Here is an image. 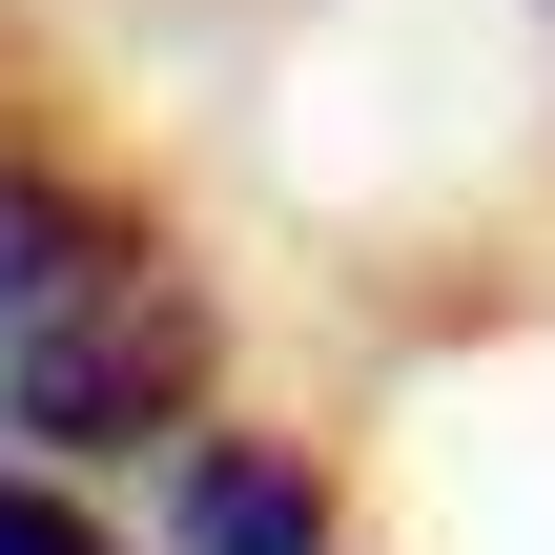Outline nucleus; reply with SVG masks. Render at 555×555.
Instances as JSON below:
<instances>
[{
	"instance_id": "obj_2",
	"label": "nucleus",
	"mask_w": 555,
	"mask_h": 555,
	"mask_svg": "<svg viewBox=\"0 0 555 555\" xmlns=\"http://www.w3.org/2000/svg\"><path fill=\"white\" fill-rule=\"evenodd\" d=\"M165 555H330V474L288 453V433H185L165 453Z\"/></svg>"
},
{
	"instance_id": "obj_3",
	"label": "nucleus",
	"mask_w": 555,
	"mask_h": 555,
	"mask_svg": "<svg viewBox=\"0 0 555 555\" xmlns=\"http://www.w3.org/2000/svg\"><path fill=\"white\" fill-rule=\"evenodd\" d=\"M0 555H124V535L82 515V474H21V453H0Z\"/></svg>"
},
{
	"instance_id": "obj_1",
	"label": "nucleus",
	"mask_w": 555,
	"mask_h": 555,
	"mask_svg": "<svg viewBox=\"0 0 555 555\" xmlns=\"http://www.w3.org/2000/svg\"><path fill=\"white\" fill-rule=\"evenodd\" d=\"M206 391H227V330H206L185 247L82 165H0V433H21V474L185 453Z\"/></svg>"
}]
</instances>
